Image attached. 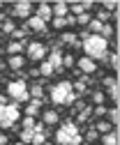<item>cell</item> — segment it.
Instances as JSON below:
<instances>
[{
    "instance_id": "60d3db41",
    "label": "cell",
    "mask_w": 120,
    "mask_h": 145,
    "mask_svg": "<svg viewBox=\"0 0 120 145\" xmlns=\"http://www.w3.org/2000/svg\"><path fill=\"white\" fill-rule=\"evenodd\" d=\"M0 145H9V140H7V136L0 131Z\"/></svg>"
},
{
    "instance_id": "7bdbcfd3",
    "label": "cell",
    "mask_w": 120,
    "mask_h": 145,
    "mask_svg": "<svg viewBox=\"0 0 120 145\" xmlns=\"http://www.w3.org/2000/svg\"><path fill=\"white\" fill-rule=\"evenodd\" d=\"M12 145H23V143H12Z\"/></svg>"
},
{
    "instance_id": "5b68a950",
    "label": "cell",
    "mask_w": 120,
    "mask_h": 145,
    "mask_svg": "<svg viewBox=\"0 0 120 145\" xmlns=\"http://www.w3.org/2000/svg\"><path fill=\"white\" fill-rule=\"evenodd\" d=\"M19 120V104H0V127L12 129Z\"/></svg>"
},
{
    "instance_id": "d6a6232c",
    "label": "cell",
    "mask_w": 120,
    "mask_h": 145,
    "mask_svg": "<svg viewBox=\"0 0 120 145\" xmlns=\"http://www.w3.org/2000/svg\"><path fill=\"white\" fill-rule=\"evenodd\" d=\"M106 111H109V108H106L104 104H99V106H92V115H95V118H102V115H106Z\"/></svg>"
},
{
    "instance_id": "484cf974",
    "label": "cell",
    "mask_w": 120,
    "mask_h": 145,
    "mask_svg": "<svg viewBox=\"0 0 120 145\" xmlns=\"http://www.w3.org/2000/svg\"><path fill=\"white\" fill-rule=\"evenodd\" d=\"M76 115H79V124H81V122H85V120L92 115V106H83L81 111H76Z\"/></svg>"
},
{
    "instance_id": "44dd1931",
    "label": "cell",
    "mask_w": 120,
    "mask_h": 145,
    "mask_svg": "<svg viewBox=\"0 0 120 145\" xmlns=\"http://www.w3.org/2000/svg\"><path fill=\"white\" fill-rule=\"evenodd\" d=\"M23 56H12L9 58V69H14V71H21L23 69Z\"/></svg>"
},
{
    "instance_id": "30bf717a",
    "label": "cell",
    "mask_w": 120,
    "mask_h": 145,
    "mask_svg": "<svg viewBox=\"0 0 120 145\" xmlns=\"http://www.w3.org/2000/svg\"><path fill=\"white\" fill-rule=\"evenodd\" d=\"M42 122H44V127H56L60 122L58 111H56V108H46V111L42 113Z\"/></svg>"
},
{
    "instance_id": "3957f363",
    "label": "cell",
    "mask_w": 120,
    "mask_h": 145,
    "mask_svg": "<svg viewBox=\"0 0 120 145\" xmlns=\"http://www.w3.org/2000/svg\"><path fill=\"white\" fill-rule=\"evenodd\" d=\"M56 143L58 145H81L83 143V136H81L79 127L74 122H65L60 129L56 131Z\"/></svg>"
},
{
    "instance_id": "8992f818",
    "label": "cell",
    "mask_w": 120,
    "mask_h": 145,
    "mask_svg": "<svg viewBox=\"0 0 120 145\" xmlns=\"http://www.w3.org/2000/svg\"><path fill=\"white\" fill-rule=\"evenodd\" d=\"M26 53H28V58H30V60L39 62V60H44V58L49 56V46L42 44V42H30L28 48H26Z\"/></svg>"
},
{
    "instance_id": "d6986e66",
    "label": "cell",
    "mask_w": 120,
    "mask_h": 145,
    "mask_svg": "<svg viewBox=\"0 0 120 145\" xmlns=\"http://www.w3.org/2000/svg\"><path fill=\"white\" fill-rule=\"evenodd\" d=\"M102 145H118V129H113V131L102 136Z\"/></svg>"
},
{
    "instance_id": "74e56055",
    "label": "cell",
    "mask_w": 120,
    "mask_h": 145,
    "mask_svg": "<svg viewBox=\"0 0 120 145\" xmlns=\"http://www.w3.org/2000/svg\"><path fill=\"white\" fill-rule=\"evenodd\" d=\"M51 21H53V28H56V30H62V28L67 25V23H65V19H58V16H53Z\"/></svg>"
},
{
    "instance_id": "7c38bea8",
    "label": "cell",
    "mask_w": 120,
    "mask_h": 145,
    "mask_svg": "<svg viewBox=\"0 0 120 145\" xmlns=\"http://www.w3.org/2000/svg\"><path fill=\"white\" fill-rule=\"evenodd\" d=\"M35 16H37V19H42L44 23H46V21H51V19H53L51 5H46V3H39V5H37V14H35Z\"/></svg>"
},
{
    "instance_id": "8d00e7d4",
    "label": "cell",
    "mask_w": 120,
    "mask_h": 145,
    "mask_svg": "<svg viewBox=\"0 0 120 145\" xmlns=\"http://www.w3.org/2000/svg\"><path fill=\"white\" fill-rule=\"evenodd\" d=\"M74 65H76L74 56H62V67H74Z\"/></svg>"
},
{
    "instance_id": "f6af8a7d",
    "label": "cell",
    "mask_w": 120,
    "mask_h": 145,
    "mask_svg": "<svg viewBox=\"0 0 120 145\" xmlns=\"http://www.w3.org/2000/svg\"><path fill=\"white\" fill-rule=\"evenodd\" d=\"M44 145H46V143H44Z\"/></svg>"
},
{
    "instance_id": "ffe728a7",
    "label": "cell",
    "mask_w": 120,
    "mask_h": 145,
    "mask_svg": "<svg viewBox=\"0 0 120 145\" xmlns=\"http://www.w3.org/2000/svg\"><path fill=\"white\" fill-rule=\"evenodd\" d=\"M92 129H95L97 134H109V131H113V127H111L109 122H104V120H99V122L92 124Z\"/></svg>"
},
{
    "instance_id": "5bb4252c",
    "label": "cell",
    "mask_w": 120,
    "mask_h": 145,
    "mask_svg": "<svg viewBox=\"0 0 120 145\" xmlns=\"http://www.w3.org/2000/svg\"><path fill=\"white\" fill-rule=\"evenodd\" d=\"M60 44H67V46L81 48V42L76 39V35H74V32H62V35H60Z\"/></svg>"
},
{
    "instance_id": "e575fe53",
    "label": "cell",
    "mask_w": 120,
    "mask_h": 145,
    "mask_svg": "<svg viewBox=\"0 0 120 145\" xmlns=\"http://www.w3.org/2000/svg\"><path fill=\"white\" fill-rule=\"evenodd\" d=\"M97 136H99V134H97V131L92 129V127H90V129H88V134H85V138H83V140H88V143H95V140H97Z\"/></svg>"
},
{
    "instance_id": "9a60e30c",
    "label": "cell",
    "mask_w": 120,
    "mask_h": 145,
    "mask_svg": "<svg viewBox=\"0 0 120 145\" xmlns=\"http://www.w3.org/2000/svg\"><path fill=\"white\" fill-rule=\"evenodd\" d=\"M28 95H30V99H42L44 101V88H42V83L28 85Z\"/></svg>"
},
{
    "instance_id": "b9f144b4",
    "label": "cell",
    "mask_w": 120,
    "mask_h": 145,
    "mask_svg": "<svg viewBox=\"0 0 120 145\" xmlns=\"http://www.w3.org/2000/svg\"><path fill=\"white\" fill-rule=\"evenodd\" d=\"M0 104H7V101H5V95H0Z\"/></svg>"
},
{
    "instance_id": "9c48e42d",
    "label": "cell",
    "mask_w": 120,
    "mask_h": 145,
    "mask_svg": "<svg viewBox=\"0 0 120 145\" xmlns=\"http://www.w3.org/2000/svg\"><path fill=\"white\" fill-rule=\"evenodd\" d=\"M26 28H28V30H35V32H39V35H46V32H49V28H46V23H44L42 19H37L35 14H32L30 19H28V23H26Z\"/></svg>"
},
{
    "instance_id": "7402d4cb",
    "label": "cell",
    "mask_w": 120,
    "mask_h": 145,
    "mask_svg": "<svg viewBox=\"0 0 120 145\" xmlns=\"http://www.w3.org/2000/svg\"><path fill=\"white\" fill-rule=\"evenodd\" d=\"M37 74H39V76H44V78H49V76H53L56 71H53V67H51L46 60H42V67L37 69Z\"/></svg>"
},
{
    "instance_id": "f1b7e54d",
    "label": "cell",
    "mask_w": 120,
    "mask_h": 145,
    "mask_svg": "<svg viewBox=\"0 0 120 145\" xmlns=\"http://www.w3.org/2000/svg\"><path fill=\"white\" fill-rule=\"evenodd\" d=\"M26 32H28V28L23 25V28H14V32H12V37H14V42H23V37H26Z\"/></svg>"
},
{
    "instance_id": "f35d334b",
    "label": "cell",
    "mask_w": 120,
    "mask_h": 145,
    "mask_svg": "<svg viewBox=\"0 0 120 145\" xmlns=\"http://www.w3.org/2000/svg\"><path fill=\"white\" fill-rule=\"evenodd\" d=\"M92 101H95V106H99L104 101V92H92Z\"/></svg>"
},
{
    "instance_id": "d4e9b609",
    "label": "cell",
    "mask_w": 120,
    "mask_h": 145,
    "mask_svg": "<svg viewBox=\"0 0 120 145\" xmlns=\"http://www.w3.org/2000/svg\"><path fill=\"white\" fill-rule=\"evenodd\" d=\"M7 53H12V56H21V53H23V42H12V44H7Z\"/></svg>"
},
{
    "instance_id": "7a4b0ae2",
    "label": "cell",
    "mask_w": 120,
    "mask_h": 145,
    "mask_svg": "<svg viewBox=\"0 0 120 145\" xmlns=\"http://www.w3.org/2000/svg\"><path fill=\"white\" fill-rule=\"evenodd\" d=\"M74 99H76V95H74L70 81H60V83H56L51 88V101L56 106H72Z\"/></svg>"
},
{
    "instance_id": "52a82bcc",
    "label": "cell",
    "mask_w": 120,
    "mask_h": 145,
    "mask_svg": "<svg viewBox=\"0 0 120 145\" xmlns=\"http://www.w3.org/2000/svg\"><path fill=\"white\" fill-rule=\"evenodd\" d=\"M12 16L14 19H30L32 16V5L30 3H16L12 7Z\"/></svg>"
},
{
    "instance_id": "1f68e13d",
    "label": "cell",
    "mask_w": 120,
    "mask_h": 145,
    "mask_svg": "<svg viewBox=\"0 0 120 145\" xmlns=\"http://www.w3.org/2000/svg\"><path fill=\"white\" fill-rule=\"evenodd\" d=\"M90 19H92V16H90L88 12H83V14H79V16H76V23H79V25H88V23H90Z\"/></svg>"
},
{
    "instance_id": "6da1fadb",
    "label": "cell",
    "mask_w": 120,
    "mask_h": 145,
    "mask_svg": "<svg viewBox=\"0 0 120 145\" xmlns=\"http://www.w3.org/2000/svg\"><path fill=\"white\" fill-rule=\"evenodd\" d=\"M81 48L85 51V58H90L95 62L109 58V42L102 39L99 35H85L83 42H81Z\"/></svg>"
},
{
    "instance_id": "f546056e",
    "label": "cell",
    "mask_w": 120,
    "mask_h": 145,
    "mask_svg": "<svg viewBox=\"0 0 120 145\" xmlns=\"http://www.w3.org/2000/svg\"><path fill=\"white\" fill-rule=\"evenodd\" d=\"M109 97L115 101V106H118V99H120V88H118V83H113L111 88H109Z\"/></svg>"
},
{
    "instance_id": "836d02e7",
    "label": "cell",
    "mask_w": 120,
    "mask_h": 145,
    "mask_svg": "<svg viewBox=\"0 0 120 145\" xmlns=\"http://www.w3.org/2000/svg\"><path fill=\"white\" fill-rule=\"evenodd\" d=\"M109 62H111V69H113V71H118V67H120V60H118V53H111V56H109Z\"/></svg>"
},
{
    "instance_id": "e0dca14e",
    "label": "cell",
    "mask_w": 120,
    "mask_h": 145,
    "mask_svg": "<svg viewBox=\"0 0 120 145\" xmlns=\"http://www.w3.org/2000/svg\"><path fill=\"white\" fill-rule=\"evenodd\" d=\"M72 9V16H79V14H83V12H88L90 7H92V3H72V5H67Z\"/></svg>"
},
{
    "instance_id": "277c9868",
    "label": "cell",
    "mask_w": 120,
    "mask_h": 145,
    "mask_svg": "<svg viewBox=\"0 0 120 145\" xmlns=\"http://www.w3.org/2000/svg\"><path fill=\"white\" fill-rule=\"evenodd\" d=\"M7 97H9V99H14V104H19V101H30V95H28V83H26L23 78L7 83Z\"/></svg>"
},
{
    "instance_id": "4fadbf2b",
    "label": "cell",
    "mask_w": 120,
    "mask_h": 145,
    "mask_svg": "<svg viewBox=\"0 0 120 145\" xmlns=\"http://www.w3.org/2000/svg\"><path fill=\"white\" fill-rule=\"evenodd\" d=\"M23 111H26V115H28V118L39 115V111H42V99H30V101H28V106L23 108Z\"/></svg>"
},
{
    "instance_id": "2e32d148",
    "label": "cell",
    "mask_w": 120,
    "mask_h": 145,
    "mask_svg": "<svg viewBox=\"0 0 120 145\" xmlns=\"http://www.w3.org/2000/svg\"><path fill=\"white\" fill-rule=\"evenodd\" d=\"M51 12H53V16H58V19H65V16L70 14V7H67V3H56V5H51Z\"/></svg>"
},
{
    "instance_id": "83f0119b",
    "label": "cell",
    "mask_w": 120,
    "mask_h": 145,
    "mask_svg": "<svg viewBox=\"0 0 120 145\" xmlns=\"http://www.w3.org/2000/svg\"><path fill=\"white\" fill-rule=\"evenodd\" d=\"M19 138H21L23 145H30V140H32V129H21V131H19Z\"/></svg>"
},
{
    "instance_id": "8fae6325",
    "label": "cell",
    "mask_w": 120,
    "mask_h": 145,
    "mask_svg": "<svg viewBox=\"0 0 120 145\" xmlns=\"http://www.w3.org/2000/svg\"><path fill=\"white\" fill-rule=\"evenodd\" d=\"M46 62L53 67V71H62V56H60V51H51Z\"/></svg>"
},
{
    "instance_id": "cb8c5ba5",
    "label": "cell",
    "mask_w": 120,
    "mask_h": 145,
    "mask_svg": "<svg viewBox=\"0 0 120 145\" xmlns=\"http://www.w3.org/2000/svg\"><path fill=\"white\" fill-rule=\"evenodd\" d=\"M102 28H104V23H99L95 16H92L90 23H88V35H99V32H102Z\"/></svg>"
},
{
    "instance_id": "603a6c76",
    "label": "cell",
    "mask_w": 120,
    "mask_h": 145,
    "mask_svg": "<svg viewBox=\"0 0 120 145\" xmlns=\"http://www.w3.org/2000/svg\"><path fill=\"white\" fill-rule=\"evenodd\" d=\"M106 115H109V124H111V127H118V122H120V111H118V106H115V108H109Z\"/></svg>"
},
{
    "instance_id": "4dcf8cb0",
    "label": "cell",
    "mask_w": 120,
    "mask_h": 145,
    "mask_svg": "<svg viewBox=\"0 0 120 145\" xmlns=\"http://www.w3.org/2000/svg\"><path fill=\"white\" fill-rule=\"evenodd\" d=\"M99 37L109 42V39L113 37V25H104V28H102V32H99Z\"/></svg>"
},
{
    "instance_id": "d590c367",
    "label": "cell",
    "mask_w": 120,
    "mask_h": 145,
    "mask_svg": "<svg viewBox=\"0 0 120 145\" xmlns=\"http://www.w3.org/2000/svg\"><path fill=\"white\" fill-rule=\"evenodd\" d=\"M35 124H37L35 118H28V115L23 118V129H35Z\"/></svg>"
},
{
    "instance_id": "ee69618b",
    "label": "cell",
    "mask_w": 120,
    "mask_h": 145,
    "mask_svg": "<svg viewBox=\"0 0 120 145\" xmlns=\"http://www.w3.org/2000/svg\"><path fill=\"white\" fill-rule=\"evenodd\" d=\"M0 81H3V74H0Z\"/></svg>"
},
{
    "instance_id": "4316f807",
    "label": "cell",
    "mask_w": 120,
    "mask_h": 145,
    "mask_svg": "<svg viewBox=\"0 0 120 145\" xmlns=\"http://www.w3.org/2000/svg\"><path fill=\"white\" fill-rule=\"evenodd\" d=\"M0 30L7 32V35H12L14 32V21L12 19H3V21H0Z\"/></svg>"
},
{
    "instance_id": "ba28073f",
    "label": "cell",
    "mask_w": 120,
    "mask_h": 145,
    "mask_svg": "<svg viewBox=\"0 0 120 145\" xmlns=\"http://www.w3.org/2000/svg\"><path fill=\"white\" fill-rule=\"evenodd\" d=\"M76 67H79V71H83V74L85 76H90V74H95V71H97V62L95 60H90V58H79V62H76ZM79 71H76V74H79Z\"/></svg>"
},
{
    "instance_id": "ac0fdd59",
    "label": "cell",
    "mask_w": 120,
    "mask_h": 145,
    "mask_svg": "<svg viewBox=\"0 0 120 145\" xmlns=\"http://www.w3.org/2000/svg\"><path fill=\"white\" fill-rule=\"evenodd\" d=\"M46 143V129H42V131H35L32 129V140H30V145H44Z\"/></svg>"
},
{
    "instance_id": "ab89813d",
    "label": "cell",
    "mask_w": 120,
    "mask_h": 145,
    "mask_svg": "<svg viewBox=\"0 0 120 145\" xmlns=\"http://www.w3.org/2000/svg\"><path fill=\"white\" fill-rule=\"evenodd\" d=\"M113 83H118V78H115V76H106V78H104V85H106V88H111Z\"/></svg>"
}]
</instances>
